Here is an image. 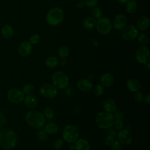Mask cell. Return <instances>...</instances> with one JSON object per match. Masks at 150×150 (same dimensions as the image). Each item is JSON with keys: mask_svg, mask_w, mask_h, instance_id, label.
<instances>
[{"mask_svg": "<svg viewBox=\"0 0 150 150\" xmlns=\"http://www.w3.org/2000/svg\"><path fill=\"white\" fill-rule=\"evenodd\" d=\"M40 36L39 35L37 34H35L32 35L30 37L29 39V42L32 44V45H36L38 44L39 41H40Z\"/></svg>", "mask_w": 150, "mask_h": 150, "instance_id": "d590c367", "label": "cell"}, {"mask_svg": "<svg viewBox=\"0 0 150 150\" xmlns=\"http://www.w3.org/2000/svg\"><path fill=\"white\" fill-rule=\"evenodd\" d=\"M84 6H85V4H84V2H83V1H80V2H79L77 3V6L79 8H80V9L83 8L84 7Z\"/></svg>", "mask_w": 150, "mask_h": 150, "instance_id": "ee69618b", "label": "cell"}, {"mask_svg": "<svg viewBox=\"0 0 150 150\" xmlns=\"http://www.w3.org/2000/svg\"><path fill=\"white\" fill-rule=\"evenodd\" d=\"M83 25L84 28L88 30H91L96 26V21L93 17H87L85 18L83 22Z\"/></svg>", "mask_w": 150, "mask_h": 150, "instance_id": "603a6c76", "label": "cell"}, {"mask_svg": "<svg viewBox=\"0 0 150 150\" xmlns=\"http://www.w3.org/2000/svg\"><path fill=\"white\" fill-rule=\"evenodd\" d=\"M113 125L114 128L118 131L122 130L124 127V122L121 120H114Z\"/></svg>", "mask_w": 150, "mask_h": 150, "instance_id": "836d02e7", "label": "cell"}, {"mask_svg": "<svg viewBox=\"0 0 150 150\" xmlns=\"http://www.w3.org/2000/svg\"><path fill=\"white\" fill-rule=\"evenodd\" d=\"M75 150H90L88 142L84 138H78L74 145Z\"/></svg>", "mask_w": 150, "mask_h": 150, "instance_id": "ac0fdd59", "label": "cell"}, {"mask_svg": "<svg viewBox=\"0 0 150 150\" xmlns=\"http://www.w3.org/2000/svg\"><path fill=\"white\" fill-rule=\"evenodd\" d=\"M8 98L14 104H19L23 101L25 94L23 91L18 88H12L8 93Z\"/></svg>", "mask_w": 150, "mask_h": 150, "instance_id": "8fae6325", "label": "cell"}, {"mask_svg": "<svg viewBox=\"0 0 150 150\" xmlns=\"http://www.w3.org/2000/svg\"><path fill=\"white\" fill-rule=\"evenodd\" d=\"M111 147L112 150H121V144L118 140H114L111 145Z\"/></svg>", "mask_w": 150, "mask_h": 150, "instance_id": "74e56055", "label": "cell"}, {"mask_svg": "<svg viewBox=\"0 0 150 150\" xmlns=\"http://www.w3.org/2000/svg\"><path fill=\"white\" fill-rule=\"evenodd\" d=\"M40 94L47 98H53L57 94V88L52 84H45L42 86L39 90Z\"/></svg>", "mask_w": 150, "mask_h": 150, "instance_id": "9c48e42d", "label": "cell"}, {"mask_svg": "<svg viewBox=\"0 0 150 150\" xmlns=\"http://www.w3.org/2000/svg\"><path fill=\"white\" fill-rule=\"evenodd\" d=\"M85 5L89 8H94L97 5L98 1L97 0H86Z\"/></svg>", "mask_w": 150, "mask_h": 150, "instance_id": "f35d334b", "label": "cell"}, {"mask_svg": "<svg viewBox=\"0 0 150 150\" xmlns=\"http://www.w3.org/2000/svg\"><path fill=\"white\" fill-rule=\"evenodd\" d=\"M63 18V11L60 8L55 7L50 9L47 13L46 21L51 26H56L62 22Z\"/></svg>", "mask_w": 150, "mask_h": 150, "instance_id": "277c9868", "label": "cell"}, {"mask_svg": "<svg viewBox=\"0 0 150 150\" xmlns=\"http://www.w3.org/2000/svg\"><path fill=\"white\" fill-rule=\"evenodd\" d=\"M52 82L57 89H64L69 85V80L64 73L57 71L52 74Z\"/></svg>", "mask_w": 150, "mask_h": 150, "instance_id": "8992f818", "label": "cell"}, {"mask_svg": "<svg viewBox=\"0 0 150 150\" xmlns=\"http://www.w3.org/2000/svg\"><path fill=\"white\" fill-rule=\"evenodd\" d=\"M149 26V19L146 16L141 17L137 21V27L141 30H145Z\"/></svg>", "mask_w": 150, "mask_h": 150, "instance_id": "44dd1931", "label": "cell"}, {"mask_svg": "<svg viewBox=\"0 0 150 150\" xmlns=\"http://www.w3.org/2000/svg\"><path fill=\"white\" fill-rule=\"evenodd\" d=\"M43 127H44L43 129L45 130V131L47 134H50V135H53L56 134L59 130L58 126L54 122L47 123V124L45 125Z\"/></svg>", "mask_w": 150, "mask_h": 150, "instance_id": "7402d4cb", "label": "cell"}, {"mask_svg": "<svg viewBox=\"0 0 150 150\" xmlns=\"http://www.w3.org/2000/svg\"><path fill=\"white\" fill-rule=\"evenodd\" d=\"M63 140L62 139H58L56 140L53 144V148L54 149L59 150L63 148Z\"/></svg>", "mask_w": 150, "mask_h": 150, "instance_id": "e575fe53", "label": "cell"}, {"mask_svg": "<svg viewBox=\"0 0 150 150\" xmlns=\"http://www.w3.org/2000/svg\"><path fill=\"white\" fill-rule=\"evenodd\" d=\"M114 137L112 135H108V137H106V138L105 139V144L107 145L108 146H111V145L112 144V143L114 142Z\"/></svg>", "mask_w": 150, "mask_h": 150, "instance_id": "60d3db41", "label": "cell"}, {"mask_svg": "<svg viewBox=\"0 0 150 150\" xmlns=\"http://www.w3.org/2000/svg\"><path fill=\"white\" fill-rule=\"evenodd\" d=\"M96 121L99 128L101 129H108L113 125L114 118L112 113L103 111L97 114Z\"/></svg>", "mask_w": 150, "mask_h": 150, "instance_id": "3957f363", "label": "cell"}, {"mask_svg": "<svg viewBox=\"0 0 150 150\" xmlns=\"http://www.w3.org/2000/svg\"><path fill=\"white\" fill-rule=\"evenodd\" d=\"M77 87L81 91L87 92L93 88V83L90 79H81L77 81Z\"/></svg>", "mask_w": 150, "mask_h": 150, "instance_id": "4fadbf2b", "label": "cell"}, {"mask_svg": "<svg viewBox=\"0 0 150 150\" xmlns=\"http://www.w3.org/2000/svg\"><path fill=\"white\" fill-rule=\"evenodd\" d=\"M138 30L135 26L129 25L123 28L122 36L127 40H132L138 36Z\"/></svg>", "mask_w": 150, "mask_h": 150, "instance_id": "30bf717a", "label": "cell"}, {"mask_svg": "<svg viewBox=\"0 0 150 150\" xmlns=\"http://www.w3.org/2000/svg\"><path fill=\"white\" fill-rule=\"evenodd\" d=\"M127 87L132 92H136L139 91L141 86L139 81L135 79H129L127 81Z\"/></svg>", "mask_w": 150, "mask_h": 150, "instance_id": "d6986e66", "label": "cell"}, {"mask_svg": "<svg viewBox=\"0 0 150 150\" xmlns=\"http://www.w3.org/2000/svg\"><path fill=\"white\" fill-rule=\"evenodd\" d=\"M1 32L4 38L6 39H9L13 36L14 30L12 26L9 25H5L2 28Z\"/></svg>", "mask_w": 150, "mask_h": 150, "instance_id": "cb8c5ba5", "label": "cell"}, {"mask_svg": "<svg viewBox=\"0 0 150 150\" xmlns=\"http://www.w3.org/2000/svg\"><path fill=\"white\" fill-rule=\"evenodd\" d=\"M37 138L40 142H45L47 139V134L43 129L40 128L37 133Z\"/></svg>", "mask_w": 150, "mask_h": 150, "instance_id": "f1b7e54d", "label": "cell"}, {"mask_svg": "<svg viewBox=\"0 0 150 150\" xmlns=\"http://www.w3.org/2000/svg\"><path fill=\"white\" fill-rule=\"evenodd\" d=\"M58 54L61 58L64 59L69 56V49L67 46H62L59 48V49L58 50Z\"/></svg>", "mask_w": 150, "mask_h": 150, "instance_id": "4316f807", "label": "cell"}, {"mask_svg": "<svg viewBox=\"0 0 150 150\" xmlns=\"http://www.w3.org/2000/svg\"><path fill=\"white\" fill-rule=\"evenodd\" d=\"M134 99L136 102H141L144 100V95L139 91L134 92Z\"/></svg>", "mask_w": 150, "mask_h": 150, "instance_id": "8d00e7d4", "label": "cell"}, {"mask_svg": "<svg viewBox=\"0 0 150 150\" xmlns=\"http://www.w3.org/2000/svg\"><path fill=\"white\" fill-rule=\"evenodd\" d=\"M113 112H114V114H112V115H113L114 120H121L122 118L123 114L120 111L116 110Z\"/></svg>", "mask_w": 150, "mask_h": 150, "instance_id": "ab89813d", "label": "cell"}, {"mask_svg": "<svg viewBox=\"0 0 150 150\" xmlns=\"http://www.w3.org/2000/svg\"><path fill=\"white\" fill-rule=\"evenodd\" d=\"M43 115H44L45 118L50 120V119H52L54 116V111L51 107H47L44 109Z\"/></svg>", "mask_w": 150, "mask_h": 150, "instance_id": "f546056e", "label": "cell"}, {"mask_svg": "<svg viewBox=\"0 0 150 150\" xmlns=\"http://www.w3.org/2000/svg\"><path fill=\"white\" fill-rule=\"evenodd\" d=\"M149 49L145 46H142L137 49L135 58L139 63L145 64L149 62Z\"/></svg>", "mask_w": 150, "mask_h": 150, "instance_id": "ba28073f", "label": "cell"}, {"mask_svg": "<svg viewBox=\"0 0 150 150\" xmlns=\"http://www.w3.org/2000/svg\"><path fill=\"white\" fill-rule=\"evenodd\" d=\"M6 122V118L5 116L2 112L0 111V128L2 127Z\"/></svg>", "mask_w": 150, "mask_h": 150, "instance_id": "b9f144b4", "label": "cell"}, {"mask_svg": "<svg viewBox=\"0 0 150 150\" xmlns=\"http://www.w3.org/2000/svg\"><path fill=\"white\" fill-rule=\"evenodd\" d=\"M97 30L101 34H107L112 28L111 21L107 18H101L96 22Z\"/></svg>", "mask_w": 150, "mask_h": 150, "instance_id": "52a82bcc", "label": "cell"}, {"mask_svg": "<svg viewBox=\"0 0 150 150\" xmlns=\"http://www.w3.org/2000/svg\"><path fill=\"white\" fill-rule=\"evenodd\" d=\"M79 131L77 127L72 124L67 125L63 130V140L67 143H74L79 138Z\"/></svg>", "mask_w": 150, "mask_h": 150, "instance_id": "5b68a950", "label": "cell"}, {"mask_svg": "<svg viewBox=\"0 0 150 150\" xmlns=\"http://www.w3.org/2000/svg\"><path fill=\"white\" fill-rule=\"evenodd\" d=\"M144 100H145V103H146L147 105H149L150 104V94H148L145 96V97L144 98Z\"/></svg>", "mask_w": 150, "mask_h": 150, "instance_id": "7bdbcfd3", "label": "cell"}, {"mask_svg": "<svg viewBox=\"0 0 150 150\" xmlns=\"http://www.w3.org/2000/svg\"><path fill=\"white\" fill-rule=\"evenodd\" d=\"M45 63L49 68H54L58 64V60L54 56H49L46 59Z\"/></svg>", "mask_w": 150, "mask_h": 150, "instance_id": "d4e9b609", "label": "cell"}, {"mask_svg": "<svg viewBox=\"0 0 150 150\" xmlns=\"http://www.w3.org/2000/svg\"><path fill=\"white\" fill-rule=\"evenodd\" d=\"M118 141L124 145H129L131 144L132 137L131 133L127 129H122L119 131L117 134Z\"/></svg>", "mask_w": 150, "mask_h": 150, "instance_id": "7c38bea8", "label": "cell"}, {"mask_svg": "<svg viewBox=\"0 0 150 150\" xmlns=\"http://www.w3.org/2000/svg\"><path fill=\"white\" fill-rule=\"evenodd\" d=\"M104 91V87L101 84H96L93 88V93L96 96H101Z\"/></svg>", "mask_w": 150, "mask_h": 150, "instance_id": "83f0119b", "label": "cell"}, {"mask_svg": "<svg viewBox=\"0 0 150 150\" xmlns=\"http://www.w3.org/2000/svg\"><path fill=\"white\" fill-rule=\"evenodd\" d=\"M25 105L29 108H34L38 105V100L36 97L30 94L27 95L23 99Z\"/></svg>", "mask_w": 150, "mask_h": 150, "instance_id": "ffe728a7", "label": "cell"}, {"mask_svg": "<svg viewBox=\"0 0 150 150\" xmlns=\"http://www.w3.org/2000/svg\"><path fill=\"white\" fill-rule=\"evenodd\" d=\"M137 8V4L134 0H129L127 2L126 5V10L129 13H134Z\"/></svg>", "mask_w": 150, "mask_h": 150, "instance_id": "484cf974", "label": "cell"}, {"mask_svg": "<svg viewBox=\"0 0 150 150\" xmlns=\"http://www.w3.org/2000/svg\"><path fill=\"white\" fill-rule=\"evenodd\" d=\"M138 40L139 43L142 46H146L148 43V38L147 36L143 33H141L139 35Z\"/></svg>", "mask_w": 150, "mask_h": 150, "instance_id": "1f68e13d", "label": "cell"}, {"mask_svg": "<svg viewBox=\"0 0 150 150\" xmlns=\"http://www.w3.org/2000/svg\"><path fill=\"white\" fill-rule=\"evenodd\" d=\"M32 49V44L28 41H24L19 45L18 51L21 56L25 57L31 53Z\"/></svg>", "mask_w": 150, "mask_h": 150, "instance_id": "9a60e30c", "label": "cell"}, {"mask_svg": "<svg viewBox=\"0 0 150 150\" xmlns=\"http://www.w3.org/2000/svg\"><path fill=\"white\" fill-rule=\"evenodd\" d=\"M25 120L29 125L36 129L42 128L45 123V118L43 114L34 110L26 114Z\"/></svg>", "mask_w": 150, "mask_h": 150, "instance_id": "7a4b0ae2", "label": "cell"}, {"mask_svg": "<svg viewBox=\"0 0 150 150\" xmlns=\"http://www.w3.org/2000/svg\"><path fill=\"white\" fill-rule=\"evenodd\" d=\"M100 82L104 87H110L114 82V76L111 73H105L101 77Z\"/></svg>", "mask_w": 150, "mask_h": 150, "instance_id": "e0dca14e", "label": "cell"}, {"mask_svg": "<svg viewBox=\"0 0 150 150\" xmlns=\"http://www.w3.org/2000/svg\"><path fill=\"white\" fill-rule=\"evenodd\" d=\"M17 142V135L14 131L6 128L0 132V145L4 149L14 148Z\"/></svg>", "mask_w": 150, "mask_h": 150, "instance_id": "6da1fadb", "label": "cell"}, {"mask_svg": "<svg viewBox=\"0 0 150 150\" xmlns=\"http://www.w3.org/2000/svg\"><path fill=\"white\" fill-rule=\"evenodd\" d=\"M103 107L105 111L112 113L117 110V104L114 100L106 98L103 101Z\"/></svg>", "mask_w": 150, "mask_h": 150, "instance_id": "2e32d148", "label": "cell"}, {"mask_svg": "<svg viewBox=\"0 0 150 150\" xmlns=\"http://www.w3.org/2000/svg\"><path fill=\"white\" fill-rule=\"evenodd\" d=\"M22 91L25 95H30L34 91V86L31 84H27L23 86Z\"/></svg>", "mask_w": 150, "mask_h": 150, "instance_id": "4dcf8cb0", "label": "cell"}, {"mask_svg": "<svg viewBox=\"0 0 150 150\" xmlns=\"http://www.w3.org/2000/svg\"><path fill=\"white\" fill-rule=\"evenodd\" d=\"M127 24V19L126 17L122 15H117L114 19L113 25L114 27L117 30H121L123 29Z\"/></svg>", "mask_w": 150, "mask_h": 150, "instance_id": "5bb4252c", "label": "cell"}, {"mask_svg": "<svg viewBox=\"0 0 150 150\" xmlns=\"http://www.w3.org/2000/svg\"><path fill=\"white\" fill-rule=\"evenodd\" d=\"M92 15H93V18H94V19H99L101 18H102V15H103V12L101 11V9L99 8H94L92 10Z\"/></svg>", "mask_w": 150, "mask_h": 150, "instance_id": "d6a6232c", "label": "cell"}, {"mask_svg": "<svg viewBox=\"0 0 150 150\" xmlns=\"http://www.w3.org/2000/svg\"><path fill=\"white\" fill-rule=\"evenodd\" d=\"M118 2L121 3V4H124V3H127L128 1L129 0H117Z\"/></svg>", "mask_w": 150, "mask_h": 150, "instance_id": "f6af8a7d", "label": "cell"}]
</instances>
